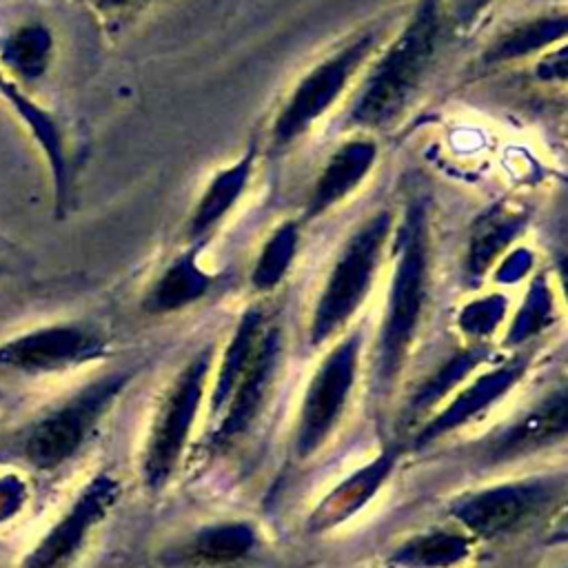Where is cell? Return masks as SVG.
I'll list each match as a JSON object with an SVG mask.
<instances>
[{
  "mask_svg": "<svg viewBox=\"0 0 568 568\" xmlns=\"http://www.w3.org/2000/svg\"><path fill=\"white\" fill-rule=\"evenodd\" d=\"M395 240V266L373 359L375 384L382 393L390 390L399 377L428 300L430 233L424 202L406 204Z\"/></svg>",
  "mask_w": 568,
  "mask_h": 568,
  "instance_id": "1",
  "label": "cell"
},
{
  "mask_svg": "<svg viewBox=\"0 0 568 568\" xmlns=\"http://www.w3.org/2000/svg\"><path fill=\"white\" fill-rule=\"evenodd\" d=\"M444 0H419L397 38L379 55L348 109V124L373 129L399 115L422 87L437 55Z\"/></svg>",
  "mask_w": 568,
  "mask_h": 568,
  "instance_id": "2",
  "label": "cell"
},
{
  "mask_svg": "<svg viewBox=\"0 0 568 568\" xmlns=\"http://www.w3.org/2000/svg\"><path fill=\"white\" fill-rule=\"evenodd\" d=\"M390 229V213L377 211L344 242L311 311L308 342L313 346L337 335L368 297Z\"/></svg>",
  "mask_w": 568,
  "mask_h": 568,
  "instance_id": "3",
  "label": "cell"
},
{
  "mask_svg": "<svg viewBox=\"0 0 568 568\" xmlns=\"http://www.w3.org/2000/svg\"><path fill=\"white\" fill-rule=\"evenodd\" d=\"M131 377L133 371H113L95 377L40 415L22 435V459L36 470H55L75 457Z\"/></svg>",
  "mask_w": 568,
  "mask_h": 568,
  "instance_id": "4",
  "label": "cell"
},
{
  "mask_svg": "<svg viewBox=\"0 0 568 568\" xmlns=\"http://www.w3.org/2000/svg\"><path fill=\"white\" fill-rule=\"evenodd\" d=\"M211 366L213 348L204 346L186 362L164 393L142 453V481L149 490L164 488L178 470L206 395Z\"/></svg>",
  "mask_w": 568,
  "mask_h": 568,
  "instance_id": "5",
  "label": "cell"
},
{
  "mask_svg": "<svg viewBox=\"0 0 568 568\" xmlns=\"http://www.w3.org/2000/svg\"><path fill=\"white\" fill-rule=\"evenodd\" d=\"M362 353V331H351L335 342L311 375L297 422L293 448L300 459L315 455L337 428L351 399Z\"/></svg>",
  "mask_w": 568,
  "mask_h": 568,
  "instance_id": "6",
  "label": "cell"
},
{
  "mask_svg": "<svg viewBox=\"0 0 568 568\" xmlns=\"http://www.w3.org/2000/svg\"><path fill=\"white\" fill-rule=\"evenodd\" d=\"M377 40L379 36L375 31H364L326 60L317 62L295 84L271 129V142L275 149H286L308 133V129L335 104L359 67L371 58Z\"/></svg>",
  "mask_w": 568,
  "mask_h": 568,
  "instance_id": "7",
  "label": "cell"
},
{
  "mask_svg": "<svg viewBox=\"0 0 568 568\" xmlns=\"http://www.w3.org/2000/svg\"><path fill=\"white\" fill-rule=\"evenodd\" d=\"M561 490L564 479L555 477L508 479L457 497L450 515L470 537L495 539L541 515Z\"/></svg>",
  "mask_w": 568,
  "mask_h": 568,
  "instance_id": "8",
  "label": "cell"
},
{
  "mask_svg": "<svg viewBox=\"0 0 568 568\" xmlns=\"http://www.w3.org/2000/svg\"><path fill=\"white\" fill-rule=\"evenodd\" d=\"M106 342L89 324L60 322L20 333L0 344V368L40 375L58 373L102 357Z\"/></svg>",
  "mask_w": 568,
  "mask_h": 568,
  "instance_id": "9",
  "label": "cell"
},
{
  "mask_svg": "<svg viewBox=\"0 0 568 568\" xmlns=\"http://www.w3.org/2000/svg\"><path fill=\"white\" fill-rule=\"evenodd\" d=\"M118 499L120 481L109 473L95 475L60 519L40 537L18 568H69Z\"/></svg>",
  "mask_w": 568,
  "mask_h": 568,
  "instance_id": "10",
  "label": "cell"
},
{
  "mask_svg": "<svg viewBox=\"0 0 568 568\" xmlns=\"http://www.w3.org/2000/svg\"><path fill=\"white\" fill-rule=\"evenodd\" d=\"M282 348H284L282 328L266 326L255 351H253L248 366L244 368L242 377L237 379L235 388L231 390L224 408L211 422V428H209V446L211 448L231 446L260 417V413L264 410V404L268 399L271 386L277 377Z\"/></svg>",
  "mask_w": 568,
  "mask_h": 568,
  "instance_id": "11",
  "label": "cell"
},
{
  "mask_svg": "<svg viewBox=\"0 0 568 568\" xmlns=\"http://www.w3.org/2000/svg\"><path fill=\"white\" fill-rule=\"evenodd\" d=\"M526 368L528 359L517 355L459 386L450 399L439 406L430 419L424 422L417 433V446H428L430 442L457 430L459 426H466L468 422L490 410V406H495L510 393L515 384H519V379L526 375Z\"/></svg>",
  "mask_w": 568,
  "mask_h": 568,
  "instance_id": "12",
  "label": "cell"
},
{
  "mask_svg": "<svg viewBox=\"0 0 568 568\" xmlns=\"http://www.w3.org/2000/svg\"><path fill=\"white\" fill-rule=\"evenodd\" d=\"M397 459H399V446L388 444L364 466H359L357 470L346 475L342 481H337L311 510L306 521L308 530L328 532L346 524L359 510H364L371 504V499L382 490V486L388 481L390 473L397 466Z\"/></svg>",
  "mask_w": 568,
  "mask_h": 568,
  "instance_id": "13",
  "label": "cell"
},
{
  "mask_svg": "<svg viewBox=\"0 0 568 568\" xmlns=\"http://www.w3.org/2000/svg\"><path fill=\"white\" fill-rule=\"evenodd\" d=\"M257 548V530L248 521L206 524L162 552L169 568H233Z\"/></svg>",
  "mask_w": 568,
  "mask_h": 568,
  "instance_id": "14",
  "label": "cell"
},
{
  "mask_svg": "<svg viewBox=\"0 0 568 568\" xmlns=\"http://www.w3.org/2000/svg\"><path fill=\"white\" fill-rule=\"evenodd\" d=\"M377 158V146L368 138H351L339 144L324 169L315 178L308 200H306V217H320L328 213L333 206L344 202L371 173Z\"/></svg>",
  "mask_w": 568,
  "mask_h": 568,
  "instance_id": "15",
  "label": "cell"
},
{
  "mask_svg": "<svg viewBox=\"0 0 568 568\" xmlns=\"http://www.w3.org/2000/svg\"><path fill=\"white\" fill-rule=\"evenodd\" d=\"M566 426L568 393L561 386L548 393L544 399H539L528 413H524L517 422L506 426L499 435H495L486 448V455L493 462H499L537 450L541 446H550L566 435Z\"/></svg>",
  "mask_w": 568,
  "mask_h": 568,
  "instance_id": "16",
  "label": "cell"
},
{
  "mask_svg": "<svg viewBox=\"0 0 568 568\" xmlns=\"http://www.w3.org/2000/svg\"><path fill=\"white\" fill-rule=\"evenodd\" d=\"M528 211L521 204L497 202L488 206L470 226L464 268L470 280L484 277L521 235Z\"/></svg>",
  "mask_w": 568,
  "mask_h": 568,
  "instance_id": "17",
  "label": "cell"
},
{
  "mask_svg": "<svg viewBox=\"0 0 568 568\" xmlns=\"http://www.w3.org/2000/svg\"><path fill=\"white\" fill-rule=\"evenodd\" d=\"M0 93L2 98L16 109V113L22 118L27 129L31 131L33 140L42 149L51 175H53V189H55V206L62 209L67 200V189H69V164H67V151H64V140L62 133L51 118L49 111L38 106L20 87L13 82L2 69H0Z\"/></svg>",
  "mask_w": 568,
  "mask_h": 568,
  "instance_id": "18",
  "label": "cell"
},
{
  "mask_svg": "<svg viewBox=\"0 0 568 568\" xmlns=\"http://www.w3.org/2000/svg\"><path fill=\"white\" fill-rule=\"evenodd\" d=\"M255 164V144H251L233 164L224 166L204 189L200 195L189 222H186V235L189 240L197 242L206 237L240 202L242 193L246 191V184L253 175Z\"/></svg>",
  "mask_w": 568,
  "mask_h": 568,
  "instance_id": "19",
  "label": "cell"
},
{
  "mask_svg": "<svg viewBox=\"0 0 568 568\" xmlns=\"http://www.w3.org/2000/svg\"><path fill=\"white\" fill-rule=\"evenodd\" d=\"M211 288V275L200 266L195 251L178 255L149 286L142 308L151 315H166L202 300Z\"/></svg>",
  "mask_w": 568,
  "mask_h": 568,
  "instance_id": "20",
  "label": "cell"
},
{
  "mask_svg": "<svg viewBox=\"0 0 568 568\" xmlns=\"http://www.w3.org/2000/svg\"><path fill=\"white\" fill-rule=\"evenodd\" d=\"M264 328H266L264 326V313L260 308H246L244 315L240 317L231 339L226 342L220 362H217L215 382H213L211 397H209V424L224 408L231 390L235 388L237 379L242 377L244 368L248 366V362L253 357V351H255Z\"/></svg>",
  "mask_w": 568,
  "mask_h": 568,
  "instance_id": "21",
  "label": "cell"
},
{
  "mask_svg": "<svg viewBox=\"0 0 568 568\" xmlns=\"http://www.w3.org/2000/svg\"><path fill=\"white\" fill-rule=\"evenodd\" d=\"M470 546L468 532L433 528L402 541L388 561L395 568H455L468 559Z\"/></svg>",
  "mask_w": 568,
  "mask_h": 568,
  "instance_id": "22",
  "label": "cell"
},
{
  "mask_svg": "<svg viewBox=\"0 0 568 568\" xmlns=\"http://www.w3.org/2000/svg\"><path fill=\"white\" fill-rule=\"evenodd\" d=\"M51 53V29L42 22H27L0 40V69L13 82H33L47 73Z\"/></svg>",
  "mask_w": 568,
  "mask_h": 568,
  "instance_id": "23",
  "label": "cell"
},
{
  "mask_svg": "<svg viewBox=\"0 0 568 568\" xmlns=\"http://www.w3.org/2000/svg\"><path fill=\"white\" fill-rule=\"evenodd\" d=\"M488 357V346L481 342H473L468 346L457 348L450 353L448 359H444L415 390L410 397L408 410L413 415L426 413L433 406H439L448 395H453L466 379L468 375L484 364Z\"/></svg>",
  "mask_w": 568,
  "mask_h": 568,
  "instance_id": "24",
  "label": "cell"
},
{
  "mask_svg": "<svg viewBox=\"0 0 568 568\" xmlns=\"http://www.w3.org/2000/svg\"><path fill=\"white\" fill-rule=\"evenodd\" d=\"M566 13H548V16H537L526 22L515 24L506 33H501L486 51H484V62L486 64H499V62H510L519 60L526 55H532L541 51L544 47H550L557 40H564L566 36Z\"/></svg>",
  "mask_w": 568,
  "mask_h": 568,
  "instance_id": "25",
  "label": "cell"
},
{
  "mask_svg": "<svg viewBox=\"0 0 568 568\" xmlns=\"http://www.w3.org/2000/svg\"><path fill=\"white\" fill-rule=\"evenodd\" d=\"M555 317H557V300H555L552 284L546 273H537L530 286L526 288L524 300L506 328L504 344L510 348H517L530 342L532 337L544 333L548 326H552Z\"/></svg>",
  "mask_w": 568,
  "mask_h": 568,
  "instance_id": "26",
  "label": "cell"
},
{
  "mask_svg": "<svg viewBox=\"0 0 568 568\" xmlns=\"http://www.w3.org/2000/svg\"><path fill=\"white\" fill-rule=\"evenodd\" d=\"M300 248V222L286 220L271 231L264 240L257 260L251 271V284L255 291H273L291 271Z\"/></svg>",
  "mask_w": 568,
  "mask_h": 568,
  "instance_id": "27",
  "label": "cell"
},
{
  "mask_svg": "<svg viewBox=\"0 0 568 568\" xmlns=\"http://www.w3.org/2000/svg\"><path fill=\"white\" fill-rule=\"evenodd\" d=\"M508 315V297L504 293H486L468 300L457 313V328L470 342H484L497 333Z\"/></svg>",
  "mask_w": 568,
  "mask_h": 568,
  "instance_id": "28",
  "label": "cell"
},
{
  "mask_svg": "<svg viewBox=\"0 0 568 568\" xmlns=\"http://www.w3.org/2000/svg\"><path fill=\"white\" fill-rule=\"evenodd\" d=\"M535 268V253L526 246H517L501 255L497 268H495V282L497 284H515L524 280Z\"/></svg>",
  "mask_w": 568,
  "mask_h": 568,
  "instance_id": "29",
  "label": "cell"
},
{
  "mask_svg": "<svg viewBox=\"0 0 568 568\" xmlns=\"http://www.w3.org/2000/svg\"><path fill=\"white\" fill-rule=\"evenodd\" d=\"M24 501V486L16 479L0 481V519L11 517Z\"/></svg>",
  "mask_w": 568,
  "mask_h": 568,
  "instance_id": "30",
  "label": "cell"
},
{
  "mask_svg": "<svg viewBox=\"0 0 568 568\" xmlns=\"http://www.w3.org/2000/svg\"><path fill=\"white\" fill-rule=\"evenodd\" d=\"M537 78L539 80H566V49L559 47L557 51H552L544 62L537 64Z\"/></svg>",
  "mask_w": 568,
  "mask_h": 568,
  "instance_id": "31",
  "label": "cell"
},
{
  "mask_svg": "<svg viewBox=\"0 0 568 568\" xmlns=\"http://www.w3.org/2000/svg\"><path fill=\"white\" fill-rule=\"evenodd\" d=\"M493 2L495 0H450V11L459 24H468Z\"/></svg>",
  "mask_w": 568,
  "mask_h": 568,
  "instance_id": "32",
  "label": "cell"
},
{
  "mask_svg": "<svg viewBox=\"0 0 568 568\" xmlns=\"http://www.w3.org/2000/svg\"><path fill=\"white\" fill-rule=\"evenodd\" d=\"M135 0H98V7L104 9V11H118V9H124L129 4H133Z\"/></svg>",
  "mask_w": 568,
  "mask_h": 568,
  "instance_id": "33",
  "label": "cell"
},
{
  "mask_svg": "<svg viewBox=\"0 0 568 568\" xmlns=\"http://www.w3.org/2000/svg\"><path fill=\"white\" fill-rule=\"evenodd\" d=\"M0 275H2V266H0Z\"/></svg>",
  "mask_w": 568,
  "mask_h": 568,
  "instance_id": "34",
  "label": "cell"
}]
</instances>
